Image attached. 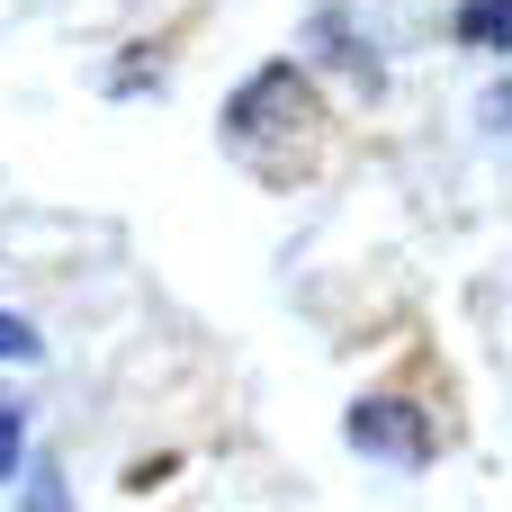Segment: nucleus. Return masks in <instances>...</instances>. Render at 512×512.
Listing matches in <instances>:
<instances>
[{
	"mask_svg": "<svg viewBox=\"0 0 512 512\" xmlns=\"http://www.w3.org/2000/svg\"><path fill=\"white\" fill-rule=\"evenodd\" d=\"M315 45H324L333 63H351L360 81H378V54H369V45L351 36V18H342V9H324V18H315Z\"/></svg>",
	"mask_w": 512,
	"mask_h": 512,
	"instance_id": "20e7f679",
	"label": "nucleus"
},
{
	"mask_svg": "<svg viewBox=\"0 0 512 512\" xmlns=\"http://www.w3.org/2000/svg\"><path fill=\"white\" fill-rule=\"evenodd\" d=\"M450 36L477 45V54H512V0H459L450 9Z\"/></svg>",
	"mask_w": 512,
	"mask_h": 512,
	"instance_id": "7ed1b4c3",
	"label": "nucleus"
},
{
	"mask_svg": "<svg viewBox=\"0 0 512 512\" xmlns=\"http://www.w3.org/2000/svg\"><path fill=\"white\" fill-rule=\"evenodd\" d=\"M18 459H27V414H18V405L0 396V486L18 477Z\"/></svg>",
	"mask_w": 512,
	"mask_h": 512,
	"instance_id": "39448f33",
	"label": "nucleus"
},
{
	"mask_svg": "<svg viewBox=\"0 0 512 512\" xmlns=\"http://www.w3.org/2000/svg\"><path fill=\"white\" fill-rule=\"evenodd\" d=\"M297 108H306V72H297V63H261V72L225 99V135H234V144H261V135H270L279 117H297Z\"/></svg>",
	"mask_w": 512,
	"mask_h": 512,
	"instance_id": "f03ea898",
	"label": "nucleus"
},
{
	"mask_svg": "<svg viewBox=\"0 0 512 512\" xmlns=\"http://www.w3.org/2000/svg\"><path fill=\"white\" fill-rule=\"evenodd\" d=\"M45 342H36V324H18V315H0V360H36Z\"/></svg>",
	"mask_w": 512,
	"mask_h": 512,
	"instance_id": "423d86ee",
	"label": "nucleus"
},
{
	"mask_svg": "<svg viewBox=\"0 0 512 512\" xmlns=\"http://www.w3.org/2000/svg\"><path fill=\"white\" fill-rule=\"evenodd\" d=\"M342 441H351L360 459H387V468H423V459H432V423H423V405H405V396H360V405L342 414Z\"/></svg>",
	"mask_w": 512,
	"mask_h": 512,
	"instance_id": "f257e3e1",
	"label": "nucleus"
}]
</instances>
